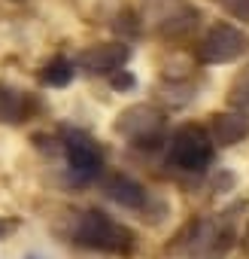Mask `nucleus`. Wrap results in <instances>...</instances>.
Here are the masks:
<instances>
[{
	"instance_id": "6",
	"label": "nucleus",
	"mask_w": 249,
	"mask_h": 259,
	"mask_svg": "<svg viewBox=\"0 0 249 259\" xmlns=\"http://www.w3.org/2000/svg\"><path fill=\"white\" fill-rule=\"evenodd\" d=\"M131 49L125 43H97V46H88L79 52L76 64L88 73H97V76H112L125 67V61H128Z\"/></svg>"
},
{
	"instance_id": "2",
	"label": "nucleus",
	"mask_w": 249,
	"mask_h": 259,
	"mask_svg": "<svg viewBox=\"0 0 249 259\" xmlns=\"http://www.w3.org/2000/svg\"><path fill=\"white\" fill-rule=\"evenodd\" d=\"M167 162L173 168L192 171V174L207 171L210 162H213V138L204 132L201 125H179L173 132V138H170Z\"/></svg>"
},
{
	"instance_id": "5",
	"label": "nucleus",
	"mask_w": 249,
	"mask_h": 259,
	"mask_svg": "<svg viewBox=\"0 0 249 259\" xmlns=\"http://www.w3.org/2000/svg\"><path fill=\"white\" fill-rule=\"evenodd\" d=\"M64 153H67V165H70V177L79 180V183H88L100 174V165H103V156H100V147L82 135V132H67L64 138Z\"/></svg>"
},
{
	"instance_id": "13",
	"label": "nucleus",
	"mask_w": 249,
	"mask_h": 259,
	"mask_svg": "<svg viewBox=\"0 0 249 259\" xmlns=\"http://www.w3.org/2000/svg\"><path fill=\"white\" fill-rule=\"evenodd\" d=\"M109 82H112V89H115V92L134 89V76H131L128 70H118V73H112V76H109Z\"/></svg>"
},
{
	"instance_id": "8",
	"label": "nucleus",
	"mask_w": 249,
	"mask_h": 259,
	"mask_svg": "<svg viewBox=\"0 0 249 259\" xmlns=\"http://www.w3.org/2000/svg\"><path fill=\"white\" fill-rule=\"evenodd\" d=\"M210 128H213V144L234 147L237 141H243L249 135V119H246V113H216Z\"/></svg>"
},
{
	"instance_id": "11",
	"label": "nucleus",
	"mask_w": 249,
	"mask_h": 259,
	"mask_svg": "<svg viewBox=\"0 0 249 259\" xmlns=\"http://www.w3.org/2000/svg\"><path fill=\"white\" fill-rule=\"evenodd\" d=\"M231 101L240 104V107H249V67L234 79V85H231Z\"/></svg>"
},
{
	"instance_id": "4",
	"label": "nucleus",
	"mask_w": 249,
	"mask_h": 259,
	"mask_svg": "<svg viewBox=\"0 0 249 259\" xmlns=\"http://www.w3.org/2000/svg\"><path fill=\"white\" fill-rule=\"evenodd\" d=\"M115 132L125 135V138H128L131 144H137V147H155L164 138V116L155 107L137 104V107H128V110L118 116Z\"/></svg>"
},
{
	"instance_id": "7",
	"label": "nucleus",
	"mask_w": 249,
	"mask_h": 259,
	"mask_svg": "<svg viewBox=\"0 0 249 259\" xmlns=\"http://www.w3.org/2000/svg\"><path fill=\"white\" fill-rule=\"evenodd\" d=\"M37 110V101L7 82H0V122L4 125H19Z\"/></svg>"
},
{
	"instance_id": "12",
	"label": "nucleus",
	"mask_w": 249,
	"mask_h": 259,
	"mask_svg": "<svg viewBox=\"0 0 249 259\" xmlns=\"http://www.w3.org/2000/svg\"><path fill=\"white\" fill-rule=\"evenodd\" d=\"M219 4H222L231 16H237V19H249V0H219Z\"/></svg>"
},
{
	"instance_id": "10",
	"label": "nucleus",
	"mask_w": 249,
	"mask_h": 259,
	"mask_svg": "<svg viewBox=\"0 0 249 259\" xmlns=\"http://www.w3.org/2000/svg\"><path fill=\"white\" fill-rule=\"evenodd\" d=\"M73 61H67V58H52L46 67H43V82L46 85H52V89H64L70 79H73Z\"/></svg>"
},
{
	"instance_id": "1",
	"label": "nucleus",
	"mask_w": 249,
	"mask_h": 259,
	"mask_svg": "<svg viewBox=\"0 0 249 259\" xmlns=\"http://www.w3.org/2000/svg\"><path fill=\"white\" fill-rule=\"evenodd\" d=\"M73 241L88 250H106V253H128L134 247V235L109 220L103 210H85L76 217Z\"/></svg>"
},
{
	"instance_id": "3",
	"label": "nucleus",
	"mask_w": 249,
	"mask_h": 259,
	"mask_svg": "<svg viewBox=\"0 0 249 259\" xmlns=\"http://www.w3.org/2000/svg\"><path fill=\"white\" fill-rule=\"evenodd\" d=\"M246 49H249V34L246 31H240L234 25H213L201 37L195 55L204 64H228V61H237Z\"/></svg>"
},
{
	"instance_id": "14",
	"label": "nucleus",
	"mask_w": 249,
	"mask_h": 259,
	"mask_svg": "<svg viewBox=\"0 0 249 259\" xmlns=\"http://www.w3.org/2000/svg\"><path fill=\"white\" fill-rule=\"evenodd\" d=\"M10 229H13V226H10V223H4V220H0V235H7V232H10Z\"/></svg>"
},
{
	"instance_id": "9",
	"label": "nucleus",
	"mask_w": 249,
	"mask_h": 259,
	"mask_svg": "<svg viewBox=\"0 0 249 259\" xmlns=\"http://www.w3.org/2000/svg\"><path fill=\"white\" fill-rule=\"evenodd\" d=\"M103 192H106V195H109L115 204L128 207V210H140V207L146 204V189H143L137 180L125 177V174H115V177H109V180L103 183Z\"/></svg>"
}]
</instances>
